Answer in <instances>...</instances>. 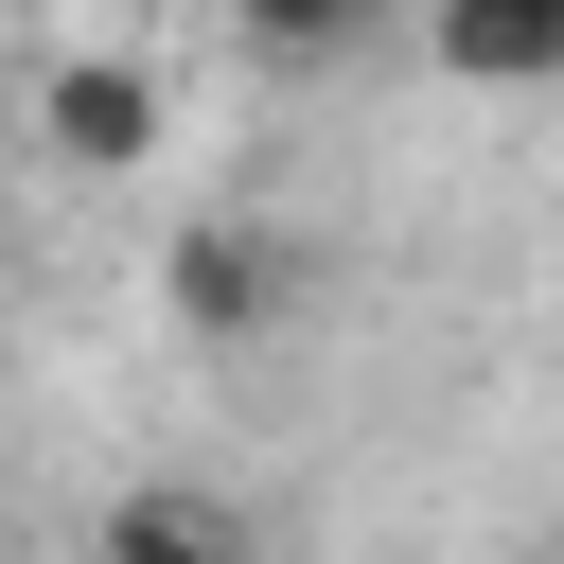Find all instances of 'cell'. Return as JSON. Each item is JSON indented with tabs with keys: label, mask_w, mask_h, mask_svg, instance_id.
Here are the masks:
<instances>
[{
	"label": "cell",
	"mask_w": 564,
	"mask_h": 564,
	"mask_svg": "<svg viewBox=\"0 0 564 564\" xmlns=\"http://www.w3.org/2000/svg\"><path fill=\"white\" fill-rule=\"evenodd\" d=\"M423 53L458 88H564V0H423Z\"/></svg>",
	"instance_id": "obj_2"
},
{
	"label": "cell",
	"mask_w": 564,
	"mask_h": 564,
	"mask_svg": "<svg viewBox=\"0 0 564 564\" xmlns=\"http://www.w3.org/2000/svg\"><path fill=\"white\" fill-rule=\"evenodd\" d=\"M35 141H53L70 176H123V159L159 141V70H141V53H53V70H35Z\"/></svg>",
	"instance_id": "obj_1"
},
{
	"label": "cell",
	"mask_w": 564,
	"mask_h": 564,
	"mask_svg": "<svg viewBox=\"0 0 564 564\" xmlns=\"http://www.w3.org/2000/svg\"><path fill=\"white\" fill-rule=\"evenodd\" d=\"M106 564H247V529L212 494H123L106 511Z\"/></svg>",
	"instance_id": "obj_4"
},
{
	"label": "cell",
	"mask_w": 564,
	"mask_h": 564,
	"mask_svg": "<svg viewBox=\"0 0 564 564\" xmlns=\"http://www.w3.org/2000/svg\"><path fill=\"white\" fill-rule=\"evenodd\" d=\"M247 35H282V53H317V35H352V0H229Z\"/></svg>",
	"instance_id": "obj_5"
},
{
	"label": "cell",
	"mask_w": 564,
	"mask_h": 564,
	"mask_svg": "<svg viewBox=\"0 0 564 564\" xmlns=\"http://www.w3.org/2000/svg\"><path fill=\"white\" fill-rule=\"evenodd\" d=\"M176 317H194V335L282 317V247H264V229H229V212H212V229H176Z\"/></svg>",
	"instance_id": "obj_3"
}]
</instances>
